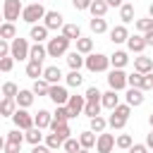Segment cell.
Here are the masks:
<instances>
[{"instance_id":"obj_1","label":"cell","mask_w":153,"mask_h":153,"mask_svg":"<svg viewBox=\"0 0 153 153\" xmlns=\"http://www.w3.org/2000/svg\"><path fill=\"white\" fill-rule=\"evenodd\" d=\"M48 57H62L65 53H67V48H69V38L67 36H55V38H48Z\"/></svg>"},{"instance_id":"obj_2","label":"cell","mask_w":153,"mask_h":153,"mask_svg":"<svg viewBox=\"0 0 153 153\" xmlns=\"http://www.w3.org/2000/svg\"><path fill=\"white\" fill-rule=\"evenodd\" d=\"M84 67H86L88 72H105V69L110 67V57L103 55V53H88Z\"/></svg>"},{"instance_id":"obj_3","label":"cell","mask_w":153,"mask_h":153,"mask_svg":"<svg viewBox=\"0 0 153 153\" xmlns=\"http://www.w3.org/2000/svg\"><path fill=\"white\" fill-rule=\"evenodd\" d=\"M45 12H48V10H45L41 2H31V5H26V7H24L22 19H24L26 24H31V26H33L38 19H43V17H45Z\"/></svg>"},{"instance_id":"obj_4","label":"cell","mask_w":153,"mask_h":153,"mask_svg":"<svg viewBox=\"0 0 153 153\" xmlns=\"http://www.w3.org/2000/svg\"><path fill=\"white\" fill-rule=\"evenodd\" d=\"M12 120H14V124H17L22 131H29L31 127H36V120H33V115L26 112V108H17V112L12 115Z\"/></svg>"},{"instance_id":"obj_5","label":"cell","mask_w":153,"mask_h":153,"mask_svg":"<svg viewBox=\"0 0 153 153\" xmlns=\"http://www.w3.org/2000/svg\"><path fill=\"white\" fill-rule=\"evenodd\" d=\"M22 12H24V5H22L19 0H5V2H2V17H5L7 22L19 19Z\"/></svg>"},{"instance_id":"obj_6","label":"cell","mask_w":153,"mask_h":153,"mask_svg":"<svg viewBox=\"0 0 153 153\" xmlns=\"http://www.w3.org/2000/svg\"><path fill=\"white\" fill-rule=\"evenodd\" d=\"M29 53H31V45H29L26 38H14V41H12V53H10V55H12L14 60H26Z\"/></svg>"},{"instance_id":"obj_7","label":"cell","mask_w":153,"mask_h":153,"mask_svg":"<svg viewBox=\"0 0 153 153\" xmlns=\"http://www.w3.org/2000/svg\"><path fill=\"white\" fill-rule=\"evenodd\" d=\"M127 76H129V74H124L122 69H112V72L108 74V84H110V88H115V91L127 88V86H129V84H127Z\"/></svg>"},{"instance_id":"obj_8","label":"cell","mask_w":153,"mask_h":153,"mask_svg":"<svg viewBox=\"0 0 153 153\" xmlns=\"http://www.w3.org/2000/svg\"><path fill=\"white\" fill-rule=\"evenodd\" d=\"M117 146V139L112 134H98V141H96V151L98 153H112V148Z\"/></svg>"},{"instance_id":"obj_9","label":"cell","mask_w":153,"mask_h":153,"mask_svg":"<svg viewBox=\"0 0 153 153\" xmlns=\"http://www.w3.org/2000/svg\"><path fill=\"white\" fill-rule=\"evenodd\" d=\"M48 98H50L55 105H67V100H69V93H67V88H65V86H60V84H53V86H50V93H48Z\"/></svg>"},{"instance_id":"obj_10","label":"cell","mask_w":153,"mask_h":153,"mask_svg":"<svg viewBox=\"0 0 153 153\" xmlns=\"http://www.w3.org/2000/svg\"><path fill=\"white\" fill-rule=\"evenodd\" d=\"M65 17L60 14V12H55V10H50V12H45V17H43V24L50 29V31H55V29H62L65 26V22H62Z\"/></svg>"},{"instance_id":"obj_11","label":"cell","mask_w":153,"mask_h":153,"mask_svg":"<svg viewBox=\"0 0 153 153\" xmlns=\"http://www.w3.org/2000/svg\"><path fill=\"white\" fill-rule=\"evenodd\" d=\"M67 108H69L72 117L81 115V112H84V108H86V96H69V100H67Z\"/></svg>"},{"instance_id":"obj_12","label":"cell","mask_w":153,"mask_h":153,"mask_svg":"<svg viewBox=\"0 0 153 153\" xmlns=\"http://www.w3.org/2000/svg\"><path fill=\"white\" fill-rule=\"evenodd\" d=\"M43 72H45V67H43L41 60H29V65H26V76H31V79H43Z\"/></svg>"},{"instance_id":"obj_13","label":"cell","mask_w":153,"mask_h":153,"mask_svg":"<svg viewBox=\"0 0 153 153\" xmlns=\"http://www.w3.org/2000/svg\"><path fill=\"white\" fill-rule=\"evenodd\" d=\"M48 31H50V29H48L45 24H33V26H31V31H29V38H33L36 43H41V41H45V38H48Z\"/></svg>"},{"instance_id":"obj_14","label":"cell","mask_w":153,"mask_h":153,"mask_svg":"<svg viewBox=\"0 0 153 153\" xmlns=\"http://www.w3.org/2000/svg\"><path fill=\"white\" fill-rule=\"evenodd\" d=\"M127 38H129V31H127L124 24L110 29V41H112V43H127Z\"/></svg>"},{"instance_id":"obj_15","label":"cell","mask_w":153,"mask_h":153,"mask_svg":"<svg viewBox=\"0 0 153 153\" xmlns=\"http://www.w3.org/2000/svg\"><path fill=\"white\" fill-rule=\"evenodd\" d=\"M146 45H148V43H146V36H129V38H127V48H129L131 53H143Z\"/></svg>"},{"instance_id":"obj_16","label":"cell","mask_w":153,"mask_h":153,"mask_svg":"<svg viewBox=\"0 0 153 153\" xmlns=\"http://www.w3.org/2000/svg\"><path fill=\"white\" fill-rule=\"evenodd\" d=\"M33 120H36V127L38 129H50V124H53V115L48 110H38L33 115Z\"/></svg>"},{"instance_id":"obj_17","label":"cell","mask_w":153,"mask_h":153,"mask_svg":"<svg viewBox=\"0 0 153 153\" xmlns=\"http://www.w3.org/2000/svg\"><path fill=\"white\" fill-rule=\"evenodd\" d=\"M134 69L141 72V74H148V72H153V60L146 57V55H141V57L134 60Z\"/></svg>"},{"instance_id":"obj_18","label":"cell","mask_w":153,"mask_h":153,"mask_svg":"<svg viewBox=\"0 0 153 153\" xmlns=\"http://www.w3.org/2000/svg\"><path fill=\"white\" fill-rule=\"evenodd\" d=\"M127 103H129L131 108L141 105V103H143V88H134V86H129V91H127Z\"/></svg>"},{"instance_id":"obj_19","label":"cell","mask_w":153,"mask_h":153,"mask_svg":"<svg viewBox=\"0 0 153 153\" xmlns=\"http://www.w3.org/2000/svg\"><path fill=\"white\" fill-rule=\"evenodd\" d=\"M127 62H129V55H127L124 50H115V53L110 55V65H112L115 69H122Z\"/></svg>"},{"instance_id":"obj_20","label":"cell","mask_w":153,"mask_h":153,"mask_svg":"<svg viewBox=\"0 0 153 153\" xmlns=\"http://www.w3.org/2000/svg\"><path fill=\"white\" fill-rule=\"evenodd\" d=\"M117 105H120V96H117V91H115V88H110L108 93H103V108L115 110Z\"/></svg>"},{"instance_id":"obj_21","label":"cell","mask_w":153,"mask_h":153,"mask_svg":"<svg viewBox=\"0 0 153 153\" xmlns=\"http://www.w3.org/2000/svg\"><path fill=\"white\" fill-rule=\"evenodd\" d=\"M0 112H2L5 117H12V115L17 112V98L5 96V98H2V105H0Z\"/></svg>"},{"instance_id":"obj_22","label":"cell","mask_w":153,"mask_h":153,"mask_svg":"<svg viewBox=\"0 0 153 153\" xmlns=\"http://www.w3.org/2000/svg\"><path fill=\"white\" fill-rule=\"evenodd\" d=\"M67 65H69V69H79L81 65H86V57H84L79 50H74V53H67Z\"/></svg>"},{"instance_id":"obj_23","label":"cell","mask_w":153,"mask_h":153,"mask_svg":"<svg viewBox=\"0 0 153 153\" xmlns=\"http://www.w3.org/2000/svg\"><path fill=\"white\" fill-rule=\"evenodd\" d=\"M108 7H110V5H108L105 0H93V2H91V7H88V12H91L93 17H105Z\"/></svg>"},{"instance_id":"obj_24","label":"cell","mask_w":153,"mask_h":153,"mask_svg":"<svg viewBox=\"0 0 153 153\" xmlns=\"http://www.w3.org/2000/svg\"><path fill=\"white\" fill-rule=\"evenodd\" d=\"M0 38H5V41H14V38H17L14 22H5V24L0 26Z\"/></svg>"},{"instance_id":"obj_25","label":"cell","mask_w":153,"mask_h":153,"mask_svg":"<svg viewBox=\"0 0 153 153\" xmlns=\"http://www.w3.org/2000/svg\"><path fill=\"white\" fill-rule=\"evenodd\" d=\"M45 57H48V48L41 45V43H33L31 45V53H29V60H41L43 62Z\"/></svg>"},{"instance_id":"obj_26","label":"cell","mask_w":153,"mask_h":153,"mask_svg":"<svg viewBox=\"0 0 153 153\" xmlns=\"http://www.w3.org/2000/svg\"><path fill=\"white\" fill-rule=\"evenodd\" d=\"M50 86H53V84H48L45 79H33L31 91H33L36 96H48V93H50Z\"/></svg>"},{"instance_id":"obj_27","label":"cell","mask_w":153,"mask_h":153,"mask_svg":"<svg viewBox=\"0 0 153 153\" xmlns=\"http://www.w3.org/2000/svg\"><path fill=\"white\" fill-rule=\"evenodd\" d=\"M33 96H36L33 91H26V88H22V91L17 93V105H19V108H29V105L33 103Z\"/></svg>"},{"instance_id":"obj_28","label":"cell","mask_w":153,"mask_h":153,"mask_svg":"<svg viewBox=\"0 0 153 153\" xmlns=\"http://www.w3.org/2000/svg\"><path fill=\"white\" fill-rule=\"evenodd\" d=\"M79 141H81V148H93L96 146V141H98V136H96V131H81L79 134Z\"/></svg>"},{"instance_id":"obj_29","label":"cell","mask_w":153,"mask_h":153,"mask_svg":"<svg viewBox=\"0 0 153 153\" xmlns=\"http://www.w3.org/2000/svg\"><path fill=\"white\" fill-rule=\"evenodd\" d=\"M62 36H67L69 41L81 38V29H79V24H65V26H62Z\"/></svg>"},{"instance_id":"obj_30","label":"cell","mask_w":153,"mask_h":153,"mask_svg":"<svg viewBox=\"0 0 153 153\" xmlns=\"http://www.w3.org/2000/svg\"><path fill=\"white\" fill-rule=\"evenodd\" d=\"M43 79H45L48 84H57V81L62 79V72H60V67H45V72H43Z\"/></svg>"},{"instance_id":"obj_31","label":"cell","mask_w":153,"mask_h":153,"mask_svg":"<svg viewBox=\"0 0 153 153\" xmlns=\"http://www.w3.org/2000/svg\"><path fill=\"white\" fill-rule=\"evenodd\" d=\"M100 108H103V100H86V108H84V115H88V120H91V117H96V115H100Z\"/></svg>"},{"instance_id":"obj_32","label":"cell","mask_w":153,"mask_h":153,"mask_svg":"<svg viewBox=\"0 0 153 153\" xmlns=\"http://www.w3.org/2000/svg\"><path fill=\"white\" fill-rule=\"evenodd\" d=\"M120 19H122L124 24L134 22V5H131V2H124V5L120 7Z\"/></svg>"},{"instance_id":"obj_33","label":"cell","mask_w":153,"mask_h":153,"mask_svg":"<svg viewBox=\"0 0 153 153\" xmlns=\"http://www.w3.org/2000/svg\"><path fill=\"white\" fill-rule=\"evenodd\" d=\"M88 26H91L93 33H105V31H108V22H105L103 17H93V19L88 22Z\"/></svg>"},{"instance_id":"obj_34","label":"cell","mask_w":153,"mask_h":153,"mask_svg":"<svg viewBox=\"0 0 153 153\" xmlns=\"http://www.w3.org/2000/svg\"><path fill=\"white\" fill-rule=\"evenodd\" d=\"M76 50L81 53V55H88L91 50H93V38H76Z\"/></svg>"},{"instance_id":"obj_35","label":"cell","mask_w":153,"mask_h":153,"mask_svg":"<svg viewBox=\"0 0 153 153\" xmlns=\"http://www.w3.org/2000/svg\"><path fill=\"white\" fill-rule=\"evenodd\" d=\"M84 84V76H81V72L79 69H72L69 74H67V86H72V88H79Z\"/></svg>"},{"instance_id":"obj_36","label":"cell","mask_w":153,"mask_h":153,"mask_svg":"<svg viewBox=\"0 0 153 153\" xmlns=\"http://www.w3.org/2000/svg\"><path fill=\"white\" fill-rule=\"evenodd\" d=\"M105 127H108V120H105V117H100V115L91 117V131H96V134H103V131H105Z\"/></svg>"},{"instance_id":"obj_37","label":"cell","mask_w":153,"mask_h":153,"mask_svg":"<svg viewBox=\"0 0 153 153\" xmlns=\"http://www.w3.org/2000/svg\"><path fill=\"white\" fill-rule=\"evenodd\" d=\"M53 120H55V122H67V120H72V112H69V108H67V105H57V110H55Z\"/></svg>"},{"instance_id":"obj_38","label":"cell","mask_w":153,"mask_h":153,"mask_svg":"<svg viewBox=\"0 0 153 153\" xmlns=\"http://www.w3.org/2000/svg\"><path fill=\"white\" fill-rule=\"evenodd\" d=\"M136 31H139V33H148V31H153V17L136 19Z\"/></svg>"},{"instance_id":"obj_39","label":"cell","mask_w":153,"mask_h":153,"mask_svg":"<svg viewBox=\"0 0 153 153\" xmlns=\"http://www.w3.org/2000/svg\"><path fill=\"white\" fill-rule=\"evenodd\" d=\"M124 124H127V117H120L117 112H112L108 117V127H112V129H124Z\"/></svg>"},{"instance_id":"obj_40","label":"cell","mask_w":153,"mask_h":153,"mask_svg":"<svg viewBox=\"0 0 153 153\" xmlns=\"http://www.w3.org/2000/svg\"><path fill=\"white\" fill-rule=\"evenodd\" d=\"M43 129H38V127H31L29 131H26V141L31 143V146H36V143H41V139H43V134H41Z\"/></svg>"},{"instance_id":"obj_41","label":"cell","mask_w":153,"mask_h":153,"mask_svg":"<svg viewBox=\"0 0 153 153\" xmlns=\"http://www.w3.org/2000/svg\"><path fill=\"white\" fill-rule=\"evenodd\" d=\"M62 148H65V153H79V151H81V141L69 136V139L65 141V146H62Z\"/></svg>"},{"instance_id":"obj_42","label":"cell","mask_w":153,"mask_h":153,"mask_svg":"<svg viewBox=\"0 0 153 153\" xmlns=\"http://www.w3.org/2000/svg\"><path fill=\"white\" fill-rule=\"evenodd\" d=\"M45 146H50V148H60V146H65V139H62V136H57V134L53 131V134H48V136H45Z\"/></svg>"},{"instance_id":"obj_43","label":"cell","mask_w":153,"mask_h":153,"mask_svg":"<svg viewBox=\"0 0 153 153\" xmlns=\"http://www.w3.org/2000/svg\"><path fill=\"white\" fill-rule=\"evenodd\" d=\"M127 84H129V86H134V88H141V84H143V74H141V72L129 74V76H127Z\"/></svg>"},{"instance_id":"obj_44","label":"cell","mask_w":153,"mask_h":153,"mask_svg":"<svg viewBox=\"0 0 153 153\" xmlns=\"http://www.w3.org/2000/svg\"><path fill=\"white\" fill-rule=\"evenodd\" d=\"M131 143H134V141H131V136H129V134H120V136H117V148L129 151V148H131Z\"/></svg>"},{"instance_id":"obj_45","label":"cell","mask_w":153,"mask_h":153,"mask_svg":"<svg viewBox=\"0 0 153 153\" xmlns=\"http://www.w3.org/2000/svg\"><path fill=\"white\" fill-rule=\"evenodd\" d=\"M17 93H19V88H17V84H12V81H7V84H2V96H10V98H17Z\"/></svg>"},{"instance_id":"obj_46","label":"cell","mask_w":153,"mask_h":153,"mask_svg":"<svg viewBox=\"0 0 153 153\" xmlns=\"http://www.w3.org/2000/svg\"><path fill=\"white\" fill-rule=\"evenodd\" d=\"M84 96H86V100H103V93L98 91V86H88Z\"/></svg>"},{"instance_id":"obj_47","label":"cell","mask_w":153,"mask_h":153,"mask_svg":"<svg viewBox=\"0 0 153 153\" xmlns=\"http://www.w3.org/2000/svg\"><path fill=\"white\" fill-rule=\"evenodd\" d=\"M112 112H117L120 117H127V120H129V115H131V105H129V103H120Z\"/></svg>"},{"instance_id":"obj_48","label":"cell","mask_w":153,"mask_h":153,"mask_svg":"<svg viewBox=\"0 0 153 153\" xmlns=\"http://www.w3.org/2000/svg\"><path fill=\"white\" fill-rule=\"evenodd\" d=\"M12 65H14V57H12V55L0 57V69H2V72H10V69H12Z\"/></svg>"},{"instance_id":"obj_49","label":"cell","mask_w":153,"mask_h":153,"mask_svg":"<svg viewBox=\"0 0 153 153\" xmlns=\"http://www.w3.org/2000/svg\"><path fill=\"white\" fill-rule=\"evenodd\" d=\"M22 151V143H17V141H5V153H19Z\"/></svg>"},{"instance_id":"obj_50","label":"cell","mask_w":153,"mask_h":153,"mask_svg":"<svg viewBox=\"0 0 153 153\" xmlns=\"http://www.w3.org/2000/svg\"><path fill=\"white\" fill-rule=\"evenodd\" d=\"M141 88H143V91H153V72L143 74V84H141Z\"/></svg>"},{"instance_id":"obj_51","label":"cell","mask_w":153,"mask_h":153,"mask_svg":"<svg viewBox=\"0 0 153 153\" xmlns=\"http://www.w3.org/2000/svg\"><path fill=\"white\" fill-rule=\"evenodd\" d=\"M91 2H93V0H72L74 10H88V7H91Z\"/></svg>"},{"instance_id":"obj_52","label":"cell","mask_w":153,"mask_h":153,"mask_svg":"<svg viewBox=\"0 0 153 153\" xmlns=\"http://www.w3.org/2000/svg\"><path fill=\"white\" fill-rule=\"evenodd\" d=\"M127 153H148V146L146 143H131V148Z\"/></svg>"},{"instance_id":"obj_53","label":"cell","mask_w":153,"mask_h":153,"mask_svg":"<svg viewBox=\"0 0 153 153\" xmlns=\"http://www.w3.org/2000/svg\"><path fill=\"white\" fill-rule=\"evenodd\" d=\"M50 151H53L50 146H41V143H36V146L31 148V153H50Z\"/></svg>"},{"instance_id":"obj_54","label":"cell","mask_w":153,"mask_h":153,"mask_svg":"<svg viewBox=\"0 0 153 153\" xmlns=\"http://www.w3.org/2000/svg\"><path fill=\"white\" fill-rule=\"evenodd\" d=\"M105 2H108L110 7H122V5H124V0H105Z\"/></svg>"},{"instance_id":"obj_55","label":"cell","mask_w":153,"mask_h":153,"mask_svg":"<svg viewBox=\"0 0 153 153\" xmlns=\"http://www.w3.org/2000/svg\"><path fill=\"white\" fill-rule=\"evenodd\" d=\"M146 146L153 148V129H151V134H146Z\"/></svg>"},{"instance_id":"obj_56","label":"cell","mask_w":153,"mask_h":153,"mask_svg":"<svg viewBox=\"0 0 153 153\" xmlns=\"http://www.w3.org/2000/svg\"><path fill=\"white\" fill-rule=\"evenodd\" d=\"M143 36H146V43L153 45V31H148V33H143Z\"/></svg>"},{"instance_id":"obj_57","label":"cell","mask_w":153,"mask_h":153,"mask_svg":"<svg viewBox=\"0 0 153 153\" xmlns=\"http://www.w3.org/2000/svg\"><path fill=\"white\" fill-rule=\"evenodd\" d=\"M148 17H153V2H151V7H148Z\"/></svg>"},{"instance_id":"obj_58","label":"cell","mask_w":153,"mask_h":153,"mask_svg":"<svg viewBox=\"0 0 153 153\" xmlns=\"http://www.w3.org/2000/svg\"><path fill=\"white\" fill-rule=\"evenodd\" d=\"M148 122H151V127H153V112H151V117H148Z\"/></svg>"},{"instance_id":"obj_59","label":"cell","mask_w":153,"mask_h":153,"mask_svg":"<svg viewBox=\"0 0 153 153\" xmlns=\"http://www.w3.org/2000/svg\"><path fill=\"white\" fill-rule=\"evenodd\" d=\"M79 153H88V148H81V151H79Z\"/></svg>"},{"instance_id":"obj_60","label":"cell","mask_w":153,"mask_h":153,"mask_svg":"<svg viewBox=\"0 0 153 153\" xmlns=\"http://www.w3.org/2000/svg\"><path fill=\"white\" fill-rule=\"evenodd\" d=\"M124 2H131V0H124Z\"/></svg>"},{"instance_id":"obj_61","label":"cell","mask_w":153,"mask_h":153,"mask_svg":"<svg viewBox=\"0 0 153 153\" xmlns=\"http://www.w3.org/2000/svg\"><path fill=\"white\" fill-rule=\"evenodd\" d=\"M36 2H43V0H36Z\"/></svg>"}]
</instances>
